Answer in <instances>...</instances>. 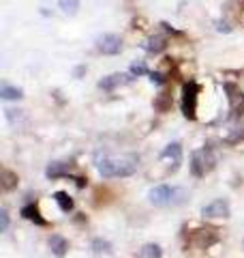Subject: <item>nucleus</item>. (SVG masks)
Returning a JSON list of instances; mask_svg holds the SVG:
<instances>
[{
  "label": "nucleus",
  "instance_id": "nucleus-1",
  "mask_svg": "<svg viewBox=\"0 0 244 258\" xmlns=\"http://www.w3.org/2000/svg\"><path fill=\"white\" fill-rule=\"evenodd\" d=\"M137 157H103L96 164V170L103 179H125L137 172Z\"/></svg>",
  "mask_w": 244,
  "mask_h": 258
},
{
  "label": "nucleus",
  "instance_id": "nucleus-2",
  "mask_svg": "<svg viewBox=\"0 0 244 258\" xmlns=\"http://www.w3.org/2000/svg\"><path fill=\"white\" fill-rule=\"evenodd\" d=\"M189 166H191L193 176H206V174L216 166V157H214L212 149L203 147V149H199V151H193L191 164H189Z\"/></svg>",
  "mask_w": 244,
  "mask_h": 258
},
{
  "label": "nucleus",
  "instance_id": "nucleus-3",
  "mask_svg": "<svg viewBox=\"0 0 244 258\" xmlns=\"http://www.w3.org/2000/svg\"><path fill=\"white\" fill-rule=\"evenodd\" d=\"M197 97H199V84L195 80H189L182 86V112L186 118H197Z\"/></svg>",
  "mask_w": 244,
  "mask_h": 258
},
{
  "label": "nucleus",
  "instance_id": "nucleus-4",
  "mask_svg": "<svg viewBox=\"0 0 244 258\" xmlns=\"http://www.w3.org/2000/svg\"><path fill=\"white\" fill-rule=\"evenodd\" d=\"M229 203L225 198H216L212 203H208L206 207H201V215L203 217H210V220H218V217H229Z\"/></svg>",
  "mask_w": 244,
  "mask_h": 258
},
{
  "label": "nucleus",
  "instance_id": "nucleus-5",
  "mask_svg": "<svg viewBox=\"0 0 244 258\" xmlns=\"http://www.w3.org/2000/svg\"><path fill=\"white\" fill-rule=\"evenodd\" d=\"M223 88L227 93V99H229V108L233 112V116H240L244 112V93L235 84H229V82H225Z\"/></svg>",
  "mask_w": 244,
  "mask_h": 258
},
{
  "label": "nucleus",
  "instance_id": "nucleus-6",
  "mask_svg": "<svg viewBox=\"0 0 244 258\" xmlns=\"http://www.w3.org/2000/svg\"><path fill=\"white\" fill-rule=\"evenodd\" d=\"M174 194H176V191L169 187V185H157V187L150 189L148 198H150V203H152L154 207H167L169 203H172Z\"/></svg>",
  "mask_w": 244,
  "mask_h": 258
},
{
  "label": "nucleus",
  "instance_id": "nucleus-7",
  "mask_svg": "<svg viewBox=\"0 0 244 258\" xmlns=\"http://www.w3.org/2000/svg\"><path fill=\"white\" fill-rule=\"evenodd\" d=\"M96 50L107 54V56H116L122 50V39L118 35H103V37H99V41H96Z\"/></svg>",
  "mask_w": 244,
  "mask_h": 258
},
{
  "label": "nucleus",
  "instance_id": "nucleus-8",
  "mask_svg": "<svg viewBox=\"0 0 244 258\" xmlns=\"http://www.w3.org/2000/svg\"><path fill=\"white\" fill-rule=\"evenodd\" d=\"M216 230H210V228H206V230H195L193 235H191V243L193 245H197L199 249H206V247H210L212 243H216Z\"/></svg>",
  "mask_w": 244,
  "mask_h": 258
},
{
  "label": "nucleus",
  "instance_id": "nucleus-9",
  "mask_svg": "<svg viewBox=\"0 0 244 258\" xmlns=\"http://www.w3.org/2000/svg\"><path fill=\"white\" fill-rule=\"evenodd\" d=\"M131 76H127V74H111L107 78H103L101 82H99V88H103V91H113V88H118L122 84H127V82H131Z\"/></svg>",
  "mask_w": 244,
  "mask_h": 258
},
{
  "label": "nucleus",
  "instance_id": "nucleus-10",
  "mask_svg": "<svg viewBox=\"0 0 244 258\" xmlns=\"http://www.w3.org/2000/svg\"><path fill=\"white\" fill-rule=\"evenodd\" d=\"M161 159H169V161H174V168H178V164L182 161V144H180V142H172V144H167V147L163 149V153H161Z\"/></svg>",
  "mask_w": 244,
  "mask_h": 258
},
{
  "label": "nucleus",
  "instance_id": "nucleus-11",
  "mask_svg": "<svg viewBox=\"0 0 244 258\" xmlns=\"http://www.w3.org/2000/svg\"><path fill=\"white\" fill-rule=\"evenodd\" d=\"M50 247H52L54 256L62 258V256H67V252H69V241L64 239L62 235H52L50 237Z\"/></svg>",
  "mask_w": 244,
  "mask_h": 258
},
{
  "label": "nucleus",
  "instance_id": "nucleus-12",
  "mask_svg": "<svg viewBox=\"0 0 244 258\" xmlns=\"http://www.w3.org/2000/svg\"><path fill=\"white\" fill-rule=\"evenodd\" d=\"M22 217L24 220H28V222H35L39 226H45V217H41V211H39V207L37 205H26V207H22Z\"/></svg>",
  "mask_w": 244,
  "mask_h": 258
},
{
  "label": "nucleus",
  "instance_id": "nucleus-13",
  "mask_svg": "<svg viewBox=\"0 0 244 258\" xmlns=\"http://www.w3.org/2000/svg\"><path fill=\"white\" fill-rule=\"evenodd\" d=\"M69 164H62V161H54V164L47 166L45 174L50 176V179H60V176H71L69 174Z\"/></svg>",
  "mask_w": 244,
  "mask_h": 258
},
{
  "label": "nucleus",
  "instance_id": "nucleus-14",
  "mask_svg": "<svg viewBox=\"0 0 244 258\" xmlns=\"http://www.w3.org/2000/svg\"><path fill=\"white\" fill-rule=\"evenodd\" d=\"M54 200H56V205L60 207V211H64V213L73 211V207H75V203H73V198L69 196L67 191H56V194H54Z\"/></svg>",
  "mask_w": 244,
  "mask_h": 258
},
{
  "label": "nucleus",
  "instance_id": "nucleus-15",
  "mask_svg": "<svg viewBox=\"0 0 244 258\" xmlns=\"http://www.w3.org/2000/svg\"><path fill=\"white\" fill-rule=\"evenodd\" d=\"M0 97L7 99V101H18V99H22V97H24V93H22V88H18V86L3 84V86H0Z\"/></svg>",
  "mask_w": 244,
  "mask_h": 258
},
{
  "label": "nucleus",
  "instance_id": "nucleus-16",
  "mask_svg": "<svg viewBox=\"0 0 244 258\" xmlns=\"http://www.w3.org/2000/svg\"><path fill=\"white\" fill-rule=\"evenodd\" d=\"M167 47V41H165V37H150L148 41L144 43V50H148V52H154V54H159L163 52Z\"/></svg>",
  "mask_w": 244,
  "mask_h": 258
},
{
  "label": "nucleus",
  "instance_id": "nucleus-17",
  "mask_svg": "<svg viewBox=\"0 0 244 258\" xmlns=\"http://www.w3.org/2000/svg\"><path fill=\"white\" fill-rule=\"evenodd\" d=\"M18 174L7 170V168H3V172H0V183H3V189H13L15 185H18Z\"/></svg>",
  "mask_w": 244,
  "mask_h": 258
},
{
  "label": "nucleus",
  "instance_id": "nucleus-18",
  "mask_svg": "<svg viewBox=\"0 0 244 258\" xmlns=\"http://www.w3.org/2000/svg\"><path fill=\"white\" fill-rule=\"evenodd\" d=\"M163 256V249L157 243H146L140 249V258H161Z\"/></svg>",
  "mask_w": 244,
  "mask_h": 258
},
{
  "label": "nucleus",
  "instance_id": "nucleus-19",
  "mask_svg": "<svg viewBox=\"0 0 244 258\" xmlns=\"http://www.w3.org/2000/svg\"><path fill=\"white\" fill-rule=\"evenodd\" d=\"M169 106H172V97H169V93H161L157 99H154V108L159 112H167Z\"/></svg>",
  "mask_w": 244,
  "mask_h": 258
},
{
  "label": "nucleus",
  "instance_id": "nucleus-20",
  "mask_svg": "<svg viewBox=\"0 0 244 258\" xmlns=\"http://www.w3.org/2000/svg\"><path fill=\"white\" fill-rule=\"evenodd\" d=\"M58 5H60V9L69 15H75L79 9V0H58Z\"/></svg>",
  "mask_w": 244,
  "mask_h": 258
},
{
  "label": "nucleus",
  "instance_id": "nucleus-21",
  "mask_svg": "<svg viewBox=\"0 0 244 258\" xmlns=\"http://www.w3.org/2000/svg\"><path fill=\"white\" fill-rule=\"evenodd\" d=\"M92 249H94V252H109L111 245H109V241L94 239V241H92Z\"/></svg>",
  "mask_w": 244,
  "mask_h": 258
},
{
  "label": "nucleus",
  "instance_id": "nucleus-22",
  "mask_svg": "<svg viewBox=\"0 0 244 258\" xmlns=\"http://www.w3.org/2000/svg\"><path fill=\"white\" fill-rule=\"evenodd\" d=\"M148 76H150V82H152V84H157V86H161V84H165V82H167V78L163 76L161 71H150Z\"/></svg>",
  "mask_w": 244,
  "mask_h": 258
},
{
  "label": "nucleus",
  "instance_id": "nucleus-23",
  "mask_svg": "<svg viewBox=\"0 0 244 258\" xmlns=\"http://www.w3.org/2000/svg\"><path fill=\"white\" fill-rule=\"evenodd\" d=\"M7 228H9V211L3 207L0 209V232H5Z\"/></svg>",
  "mask_w": 244,
  "mask_h": 258
},
{
  "label": "nucleus",
  "instance_id": "nucleus-24",
  "mask_svg": "<svg viewBox=\"0 0 244 258\" xmlns=\"http://www.w3.org/2000/svg\"><path fill=\"white\" fill-rule=\"evenodd\" d=\"M242 140H244V129H242V132L238 129V132H233L231 136H227V142H229V144H238Z\"/></svg>",
  "mask_w": 244,
  "mask_h": 258
},
{
  "label": "nucleus",
  "instance_id": "nucleus-25",
  "mask_svg": "<svg viewBox=\"0 0 244 258\" xmlns=\"http://www.w3.org/2000/svg\"><path fill=\"white\" fill-rule=\"evenodd\" d=\"M146 74H150V71H148V69H146V67H144V64H142V62H140V64H137V62H135V64H133V67H131V76H146Z\"/></svg>",
  "mask_w": 244,
  "mask_h": 258
}]
</instances>
